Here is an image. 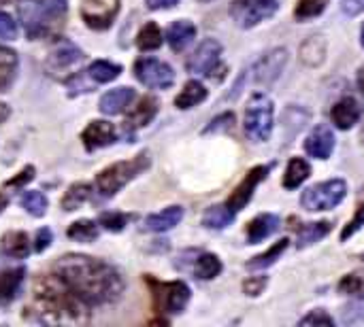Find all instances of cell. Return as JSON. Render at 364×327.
Returning a JSON list of instances; mask_svg holds the SVG:
<instances>
[{"mask_svg": "<svg viewBox=\"0 0 364 327\" xmlns=\"http://www.w3.org/2000/svg\"><path fill=\"white\" fill-rule=\"evenodd\" d=\"M341 11L348 15V17H356L358 13L364 11V0H343L341 2Z\"/></svg>", "mask_w": 364, "mask_h": 327, "instance_id": "7dc6e473", "label": "cell"}, {"mask_svg": "<svg viewBox=\"0 0 364 327\" xmlns=\"http://www.w3.org/2000/svg\"><path fill=\"white\" fill-rule=\"evenodd\" d=\"M339 294L364 300V270H356L352 275H346L339 281Z\"/></svg>", "mask_w": 364, "mask_h": 327, "instance_id": "d590c367", "label": "cell"}, {"mask_svg": "<svg viewBox=\"0 0 364 327\" xmlns=\"http://www.w3.org/2000/svg\"><path fill=\"white\" fill-rule=\"evenodd\" d=\"M305 151L311 157L318 160H328L331 153L335 151V134L328 126H316L314 132L305 140Z\"/></svg>", "mask_w": 364, "mask_h": 327, "instance_id": "2e32d148", "label": "cell"}, {"mask_svg": "<svg viewBox=\"0 0 364 327\" xmlns=\"http://www.w3.org/2000/svg\"><path fill=\"white\" fill-rule=\"evenodd\" d=\"M119 13V0H83L81 17L92 30H107Z\"/></svg>", "mask_w": 364, "mask_h": 327, "instance_id": "8fae6325", "label": "cell"}, {"mask_svg": "<svg viewBox=\"0 0 364 327\" xmlns=\"http://www.w3.org/2000/svg\"><path fill=\"white\" fill-rule=\"evenodd\" d=\"M68 0H17L19 21L30 38H45L60 30Z\"/></svg>", "mask_w": 364, "mask_h": 327, "instance_id": "3957f363", "label": "cell"}, {"mask_svg": "<svg viewBox=\"0 0 364 327\" xmlns=\"http://www.w3.org/2000/svg\"><path fill=\"white\" fill-rule=\"evenodd\" d=\"M360 43H363V47H364V23H363V30H360Z\"/></svg>", "mask_w": 364, "mask_h": 327, "instance_id": "db71d44e", "label": "cell"}, {"mask_svg": "<svg viewBox=\"0 0 364 327\" xmlns=\"http://www.w3.org/2000/svg\"><path fill=\"white\" fill-rule=\"evenodd\" d=\"M220 57H222V45L215 38H207L198 45L194 55L188 60V70L211 77L220 66Z\"/></svg>", "mask_w": 364, "mask_h": 327, "instance_id": "4fadbf2b", "label": "cell"}, {"mask_svg": "<svg viewBox=\"0 0 364 327\" xmlns=\"http://www.w3.org/2000/svg\"><path fill=\"white\" fill-rule=\"evenodd\" d=\"M333 317L326 315L324 311H314L311 315L301 319V326H322V327H333Z\"/></svg>", "mask_w": 364, "mask_h": 327, "instance_id": "7bdbcfd3", "label": "cell"}, {"mask_svg": "<svg viewBox=\"0 0 364 327\" xmlns=\"http://www.w3.org/2000/svg\"><path fill=\"white\" fill-rule=\"evenodd\" d=\"M81 140L85 145L87 151H96V149H102V147H109L117 140V132H115V126L109 123V121H102V119H96V121H90L87 128L83 130L81 134Z\"/></svg>", "mask_w": 364, "mask_h": 327, "instance_id": "9a60e30c", "label": "cell"}, {"mask_svg": "<svg viewBox=\"0 0 364 327\" xmlns=\"http://www.w3.org/2000/svg\"><path fill=\"white\" fill-rule=\"evenodd\" d=\"M341 321H343L346 326L363 323L364 321V300H360V302H354V304H350V306H346V309H343V317H341Z\"/></svg>", "mask_w": 364, "mask_h": 327, "instance_id": "ab89813d", "label": "cell"}, {"mask_svg": "<svg viewBox=\"0 0 364 327\" xmlns=\"http://www.w3.org/2000/svg\"><path fill=\"white\" fill-rule=\"evenodd\" d=\"M134 77L151 89H166L175 83V70L156 57H141L134 62Z\"/></svg>", "mask_w": 364, "mask_h": 327, "instance_id": "30bf717a", "label": "cell"}, {"mask_svg": "<svg viewBox=\"0 0 364 327\" xmlns=\"http://www.w3.org/2000/svg\"><path fill=\"white\" fill-rule=\"evenodd\" d=\"M128 215H122V213H102L100 215V219H98V223L105 228V230H109V232H122L124 228H126V223H128Z\"/></svg>", "mask_w": 364, "mask_h": 327, "instance_id": "f35d334b", "label": "cell"}, {"mask_svg": "<svg viewBox=\"0 0 364 327\" xmlns=\"http://www.w3.org/2000/svg\"><path fill=\"white\" fill-rule=\"evenodd\" d=\"M66 234L70 240H77V243H94L98 238V226L90 219H81V221H75Z\"/></svg>", "mask_w": 364, "mask_h": 327, "instance_id": "e575fe53", "label": "cell"}, {"mask_svg": "<svg viewBox=\"0 0 364 327\" xmlns=\"http://www.w3.org/2000/svg\"><path fill=\"white\" fill-rule=\"evenodd\" d=\"M288 245H290V240H288V238H282V240H279L277 245H273L267 253L256 255V257L247 264V268H250V270H264V268L273 266V264L284 255V251L288 249Z\"/></svg>", "mask_w": 364, "mask_h": 327, "instance_id": "836d02e7", "label": "cell"}, {"mask_svg": "<svg viewBox=\"0 0 364 327\" xmlns=\"http://www.w3.org/2000/svg\"><path fill=\"white\" fill-rule=\"evenodd\" d=\"M190 272L200 281H211L222 272V262L213 253H198L196 251L194 260H192V266H190Z\"/></svg>", "mask_w": 364, "mask_h": 327, "instance_id": "603a6c76", "label": "cell"}, {"mask_svg": "<svg viewBox=\"0 0 364 327\" xmlns=\"http://www.w3.org/2000/svg\"><path fill=\"white\" fill-rule=\"evenodd\" d=\"M21 206L26 209L28 215L32 217H43L47 213V198L41 192H28L21 198Z\"/></svg>", "mask_w": 364, "mask_h": 327, "instance_id": "74e56055", "label": "cell"}, {"mask_svg": "<svg viewBox=\"0 0 364 327\" xmlns=\"http://www.w3.org/2000/svg\"><path fill=\"white\" fill-rule=\"evenodd\" d=\"M23 275H26L23 268L0 272V304H6V302H11L15 298V294H17L21 281H23Z\"/></svg>", "mask_w": 364, "mask_h": 327, "instance_id": "f1b7e54d", "label": "cell"}, {"mask_svg": "<svg viewBox=\"0 0 364 327\" xmlns=\"http://www.w3.org/2000/svg\"><path fill=\"white\" fill-rule=\"evenodd\" d=\"M358 87H360V92L364 94V66L360 68V72H358Z\"/></svg>", "mask_w": 364, "mask_h": 327, "instance_id": "816d5d0a", "label": "cell"}, {"mask_svg": "<svg viewBox=\"0 0 364 327\" xmlns=\"http://www.w3.org/2000/svg\"><path fill=\"white\" fill-rule=\"evenodd\" d=\"M154 296L156 311L162 315H179L186 311L190 302V287L183 281H171V283H160L156 279H147Z\"/></svg>", "mask_w": 364, "mask_h": 327, "instance_id": "52a82bcc", "label": "cell"}, {"mask_svg": "<svg viewBox=\"0 0 364 327\" xmlns=\"http://www.w3.org/2000/svg\"><path fill=\"white\" fill-rule=\"evenodd\" d=\"M267 283H269L267 277H252V279H247V281L243 283V292H245L247 296L256 298V296H260V294L264 292Z\"/></svg>", "mask_w": 364, "mask_h": 327, "instance_id": "ee69618b", "label": "cell"}, {"mask_svg": "<svg viewBox=\"0 0 364 327\" xmlns=\"http://www.w3.org/2000/svg\"><path fill=\"white\" fill-rule=\"evenodd\" d=\"M364 226V204L358 206V213L354 215V219L343 228V232H341V240H348V238H352L360 228Z\"/></svg>", "mask_w": 364, "mask_h": 327, "instance_id": "b9f144b4", "label": "cell"}, {"mask_svg": "<svg viewBox=\"0 0 364 327\" xmlns=\"http://www.w3.org/2000/svg\"><path fill=\"white\" fill-rule=\"evenodd\" d=\"M92 198V187L87 183H75L68 187V192L62 198V209L73 213L77 209H81L87 200Z\"/></svg>", "mask_w": 364, "mask_h": 327, "instance_id": "f546056e", "label": "cell"}, {"mask_svg": "<svg viewBox=\"0 0 364 327\" xmlns=\"http://www.w3.org/2000/svg\"><path fill=\"white\" fill-rule=\"evenodd\" d=\"M9 115H11V109H9V104L0 102V123H4V121L9 119Z\"/></svg>", "mask_w": 364, "mask_h": 327, "instance_id": "f907efd6", "label": "cell"}, {"mask_svg": "<svg viewBox=\"0 0 364 327\" xmlns=\"http://www.w3.org/2000/svg\"><path fill=\"white\" fill-rule=\"evenodd\" d=\"M279 11L277 0H232L230 17L239 28H254Z\"/></svg>", "mask_w": 364, "mask_h": 327, "instance_id": "ba28073f", "label": "cell"}, {"mask_svg": "<svg viewBox=\"0 0 364 327\" xmlns=\"http://www.w3.org/2000/svg\"><path fill=\"white\" fill-rule=\"evenodd\" d=\"M196 38V26L188 19H177L168 26L166 40L173 51H183Z\"/></svg>", "mask_w": 364, "mask_h": 327, "instance_id": "7402d4cb", "label": "cell"}, {"mask_svg": "<svg viewBox=\"0 0 364 327\" xmlns=\"http://www.w3.org/2000/svg\"><path fill=\"white\" fill-rule=\"evenodd\" d=\"M53 275H58L81 300L92 306L115 302L126 287L117 268L81 253L60 257L53 266Z\"/></svg>", "mask_w": 364, "mask_h": 327, "instance_id": "6da1fadb", "label": "cell"}, {"mask_svg": "<svg viewBox=\"0 0 364 327\" xmlns=\"http://www.w3.org/2000/svg\"><path fill=\"white\" fill-rule=\"evenodd\" d=\"M328 2H331V0H299V4H296V9H294V17H296L299 21L314 19V17H318V15L326 9Z\"/></svg>", "mask_w": 364, "mask_h": 327, "instance_id": "8d00e7d4", "label": "cell"}, {"mask_svg": "<svg viewBox=\"0 0 364 327\" xmlns=\"http://www.w3.org/2000/svg\"><path fill=\"white\" fill-rule=\"evenodd\" d=\"M119 74H122V66L113 64V62H107V60H96L87 68V77L94 83H109V81L117 79Z\"/></svg>", "mask_w": 364, "mask_h": 327, "instance_id": "1f68e13d", "label": "cell"}, {"mask_svg": "<svg viewBox=\"0 0 364 327\" xmlns=\"http://www.w3.org/2000/svg\"><path fill=\"white\" fill-rule=\"evenodd\" d=\"M282 226V219L273 213H262L256 219H252L247 223V243L250 245H258L262 240H267L269 236H273Z\"/></svg>", "mask_w": 364, "mask_h": 327, "instance_id": "e0dca14e", "label": "cell"}, {"mask_svg": "<svg viewBox=\"0 0 364 327\" xmlns=\"http://www.w3.org/2000/svg\"><path fill=\"white\" fill-rule=\"evenodd\" d=\"M28 315L43 326H81L90 321L87 302L81 300L58 275L36 281Z\"/></svg>", "mask_w": 364, "mask_h": 327, "instance_id": "7a4b0ae2", "label": "cell"}, {"mask_svg": "<svg viewBox=\"0 0 364 327\" xmlns=\"http://www.w3.org/2000/svg\"><path fill=\"white\" fill-rule=\"evenodd\" d=\"M158 100L154 98V96H145L136 106H134V111L126 117V121H124V128H126V132L130 134V132H134V130H139V128H145L147 123H151V119L158 115Z\"/></svg>", "mask_w": 364, "mask_h": 327, "instance_id": "ac0fdd59", "label": "cell"}, {"mask_svg": "<svg viewBox=\"0 0 364 327\" xmlns=\"http://www.w3.org/2000/svg\"><path fill=\"white\" fill-rule=\"evenodd\" d=\"M83 57H85L83 51H81L73 40H68V38H58V40L53 43L49 55H47V70H49L53 77L62 79V77L70 74V70L77 68V66L83 62Z\"/></svg>", "mask_w": 364, "mask_h": 327, "instance_id": "9c48e42d", "label": "cell"}, {"mask_svg": "<svg viewBox=\"0 0 364 327\" xmlns=\"http://www.w3.org/2000/svg\"><path fill=\"white\" fill-rule=\"evenodd\" d=\"M232 121H235V115L232 113H224L222 117H218V119H213L211 121V126L205 130V132H215V130H226V128H230L232 126Z\"/></svg>", "mask_w": 364, "mask_h": 327, "instance_id": "c3c4849f", "label": "cell"}, {"mask_svg": "<svg viewBox=\"0 0 364 327\" xmlns=\"http://www.w3.org/2000/svg\"><path fill=\"white\" fill-rule=\"evenodd\" d=\"M348 196V183L343 179H331L324 183H318L303 192L301 204L305 211L318 213V211H331L343 202Z\"/></svg>", "mask_w": 364, "mask_h": 327, "instance_id": "8992f818", "label": "cell"}, {"mask_svg": "<svg viewBox=\"0 0 364 327\" xmlns=\"http://www.w3.org/2000/svg\"><path fill=\"white\" fill-rule=\"evenodd\" d=\"M331 117H333V123L339 128V130H350L358 123V119L363 117V106L354 100V98H343L339 100L333 111H331Z\"/></svg>", "mask_w": 364, "mask_h": 327, "instance_id": "d6986e66", "label": "cell"}, {"mask_svg": "<svg viewBox=\"0 0 364 327\" xmlns=\"http://www.w3.org/2000/svg\"><path fill=\"white\" fill-rule=\"evenodd\" d=\"M2 253L9 255V257H15V260H26L32 251V245H30V236L26 232H6L2 236Z\"/></svg>", "mask_w": 364, "mask_h": 327, "instance_id": "cb8c5ba5", "label": "cell"}, {"mask_svg": "<svg viewBox=\"0 0 364 327\" xmlns=\"http://www.w3.org/2000/svg\"><path fill=\"white\" fill-rule=\"evenodd\" d=\"M175 4H179V0H147V6L151 11H160V9H173Z\"/></svg>", "mask_w": 364, "mask_h": 327, "instance_id": "681fc988", "label": "cell"}, {"mask_svg": "<svg viewBox=\"0 0 364 327\" xmlns=\"http://www.w3.org/2000/svg\"><path fill=\"white\" fill-rule=\"evenodd\" d=\"M273 115L275 106L273 100L267 94H254L247 102L245 117H243V128L245 134L254 143H267L273 134Z\"/></svg>", "mask_w": 364, "mask_h": 327, "instance_id": "5b68a950", "label": "cell"}, {"mask_svg": "<svg viewBox=\"0 0 364 327\" xmlns=\"http://www.w3.org/2000/svg\"><path fill=\"white\" fill-rule=\"evenodd\" d=\"M132 100H134V89L132 87H117V89L107 92L100 98V111L105 115H119L132 104Z\"/></svg>", "mask_w": 364, "mask_h": 327, "instance_id": "44dd1931", "label": "cell"}, {"mask_svg": "<svg viewBox=\"0 0 364 327\" xmlns=\"http://www.w3.org/2000/svg\"><path fill=\"white\" fill-rule=\"evenodd\" d=\"M0 38H4V40L17 38V21L4 11H0Z\"/></svg>", "mask_w": 364, "mask_h": 327, "instance_id": "60d3db41", "label": "cell"}, {"mask_svg": "<svg viewBox=\"0 0 364 327\" xmlns=\"http://www.w3.org/2000/svg\"><path fill=\"white\" fill-rule=\"evenodd\" d=\"M286 62H288V51L286 49H273L267 55H262V60L254 66L256 83H262V85L273 83L282 74Z\"/></svg>", "mask_w": 364, "mask_h": 327, "instance_id": "5bb4252c", "label": "cell"}, {"mask_svg": "<svg viewBox=\"0 0 364 327\" xmlns=\"http://www.w3.org/2000/svg\"><path fill=\"white\" fill-rule=\"evenodd\" d=\"M6 204H9V198H6L4 194H0V213L6 209Z\"/></svg>", "mask_w": 364, "mask_h": 327, "instance_id": "f5cc1de1", "label": "cell"}, {"mask_svg": "<svg viewBox=\"0 0 364 327\" xmlns=\"http://www.w3.org/2000/svg\"><path fill=\"white\" fill-rule=\"evenodd\" d=\"M311 174V166L303 160V157H294L290 160L288 168H286V174H284V187L286 189H296L301 187Z\"/></svg>", "mask_w": 364, "mask_h": 327, "instance_id": "4316f807", "label": "cell"}, {"mask_svg": "<svg viewBox=\"0 0 364 327\" xmlns=\"http://www.w3.org/2000/svg\"><path fill=\"white\" fill-rule=\"evenodd\" d=\"M51 240H53V234H51V230L49 228H41L38 232H36V238H34V251H45L49 245H51Z\"/></svg>", "mask_w": 364, "mask_h": 327, "instance_id": "f6af8a7d", "label": "cell"}, {"mask_svg": "<svg viewBox=\"0 0 364 327\" xmlns=\"http://www.w3.org/2000/svg\"><path fill=\"white\" fill-rule=\"evenodd\" d=\"M17 66H19L17 53L4 45H0V94L11 89V85L17 77Z\"/></svg>", "mask_w": 364, "mask_h": 327, "instance_id": "d4e9b609", "label": "cell"}, {"mask_svg": "<svg viewBox=\"0 0 364 327\" xmlns=\"http://www.w3.org/2000/svg\"><path fill=\"white\" fill-rule=\"evenodd\" d=\"M32 179H34V166H26L15 179L6 181V187H21V185H26L28 181H32Z\"/></svg>", "mask_w": 364, "mask_h": 327, "instance_id": "bcb514c9", "label": "cell"}, {"mask_svg": "<svg viewBox=\"0 0 364 327\" xmlns=\"http://www.w3.org/2000/svg\"><path fill=\"white\" fill-rule=\"evenodd\" d=\"M149 166H151V157L147 151L134 155L132 160H124V162H115V164L107 166L96 177V189H98L100 198H113L130 181H134L139 174H143Z\"/></svg>", "mask_w": 364, "mask_h": 327, "instance_id": "277c9868", "label": "cell"}, {"mask_svg": "<svg viewBox=\"0 0 364 327\" xmlns=\"http://www.w3.org/2000/svg\"><path fill=\"white\" fill-rule=\"evenodd\" d=\"M269 172H271V166H256V168H252V170L245 174V179L235 187V192L228 196L226 206H228L230 211H235V213H239L241 209H245V206L250 204V200H252L256 187L269 177Z\"/></svg>", "mask_w": 364, "mask_h": 327, "instance_id": "7c38bea8", "label": "cell"}, {"mask_svg": "<svg viewBox=\"0 0 364 327\" xmlns=\"http://www.w3.org/2000/svg\"><path fill=\"white\" fill-rule=\"evenodd\" d=\"M162 30H160V26L158 23H154V21H147L143 28H141V32L136 34V47L141 49V51H156V49H160V45H162Z\"/></svg>", "mask_w": 364, "mask_h": 327, "instance_id": "d6a6232c", "label": "cell"}, {"mask_svg": "<svg viewBox=\"0 0 364 327\" xmlns=\"http://www.w3.org/2000/svg\"><path fill=\"white\" fill-rule=\"evenodd\" d=\"M181 219H183V209L181 206H168V209H164V211H160L156 215H149L145 219L143 230L145 232H158V234L160 232H168L175 226H179Z\"/></svg>", "mask_w": 364, "mask_h": 327, "instance_id": "ffe728a7", "label": "cell"}, {"mask_svg": "<svg viewBox=\"0 0 364 327\" xmlns=\"http://www.w3.org/2000/svg\"><path fill=\"white\" fill-rule=\"evenodd\" d=\"M235 211H230L226 204L222 206H211L207 209V213L203 215V226L209 230H224L226 226H230L235 221Z\"/></svg>", "mask_w": 364, "mask_h": 327, "instance_id": "4dcf8cb0", "label": "cell"}, {"mask_svg": "<svg viewBox=\"0 0 364 327\" xmlns=\"http://www.w3.org/2000/svg\"><path fill=\"white\" fill-rule=\"evenodd\" d=\"M333 230V226L328 221H318V223H307L301 228L299 232V238H296V247L299 249H305L309 245H316L320 243L324 236H328V232Z\"/></svg>", "mask_w": 364, "mask_h": 327, "instance_id": "83f0119b", "label": "cell"}, {"mask_svg": "<svg viewBox=\"0 0 364 327\" xmlns=\"http://www.w3.org/2000/svg\"><path fill=\"white\" fill-rule=\"evenodd\" d=\"M205 100H207V87H205L200 81L192 79V81H188V83L183 85L181 94L175 98V106L181 109V111H186V109L198 106V104L205 102Z\"/></svg>", "mask_w": 364, "mask_h": 327, "instance_id": "484cf974", "label": "cell"}]
</instances>
